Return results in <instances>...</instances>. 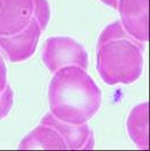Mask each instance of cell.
Segmentation results:
<instances>
[{
	"label": "cell",
	"instance_id": "cell-7",
	"mask_svg": "<svg viewBox=\"0 0 150 151\" xmlns=\"http://www.w3.org/2000/svg\"><path fill=\"white\" fill-rule=\"evenodd\" d=\"M125 31L141 43L149 40V0H118L117 8Z\"/></svg>",
	"mask_w": 150,
	"mask_h": 151
},
{
	"label": "cell",
	"instance_id": "cell-9",
	"mask_svg": "<svg viewBox=\"0 0 150 151\" xmlns=\"http://www.w3.org/2000/svg\"><path fill=\"white\" fill-rule=\"evenodd\" d=\"M14 105V91L8 82V70L0 54V121L11 113Z\"/></svg>",
	"mask_w": 150,
	"mask_h": 151
},
{
	"label": "cell",
	"instance_id": "cell-1",
	"mask_svg": "<svg viewBox=\"0 0 150 151\" xmlns=\"http://www.w3.org/2000/svg\"><path fill=\"white\" fill-rule=\"evenodd\" d=\"M48 97L50 112L57 119L79 126L98 113L103 92L87 69L71 65L53 73Z\"/></svg>",
	"mask_w": 150,
	"mask_h": 151
},
{
	"label": "cell",
	"instance_id": "cell-2",
	"mask_svg": "<svg viewBox=\"0 0 150 151\" xmlns=\"http://www.w3.org/2000/svg\"><path fill=\"white\" fill-rule=\"evenodd\" d=\"M144 45L129 36L119 20L103 28L96 44V69L109 86L133 84L144 66Z\"/></svg>",
	"mask_w": 150,
	"mask_h": 151
},
{
	"label": "cell",
	"instance_id": "cell-6",
	"mask_svg": "<svg viewBox=\"0 0 150 151\" xmlns=\"http://www.w3.org/2000/svg\"><path fill=\"white\" fill-rule=\"evenodd\" d=\"M46 28L48 25L45 23L35 19L23 32L12 37L0 36V50L11 63L27 61L35 54L39 38Z\"/></svg>",
	"mask_w": 150,
	"mask_h": 151
},
{
	"label": "cell",
	"instance_id": "cell-4",
	"mask_svg": "<svg viewBox=\"0 0 150 151\" xmlns=\"http://www.w3.org/2000/svg\"><path fill=\"white\" fill-rule=\"evenodd\" d=\"M35 19L49 25L51 20L49 0H0L1 37H12L23 32Z\"/></svg>",
	"mask_w": 150,
	"mask_h": 151
},
{
	"label": "cell",
	"instance_id": "cell-5",
	"mask_svg": "<svg viewBox=\"0 0 150 151\" xmlns=\"http://www.w3.org/2000/svg\"><path fill=\"white\" fill-rule=\"evenodd\" d=\"M42 61L52 74L65 66H79L83 69L89 67V57L86 47L69 36H52L45 39Z\"/></svg>",
	"mask_w": 150,
	"mask_h": 151
},
{
	"label": "cell",
	"instance_id": "cell-10",
	"mask_svg": "<svg viewBox=\"0 0 150 151\" xmlns=\"http://www.w3.org/2000/svg\"><path fill=\"white\" fill-rule=\"evenodd\" d=\"M100 2H103L104 5H106V6H109V7H111L113 9H115L117 8V1L118 0H100Z\"/></svg>",
	"mask_w": 150,
	"mask_h": 151
},
{
	"label": "cell",
	"instance_id": "cell-8",
	"mask_svg": "<svg viewBox=\"0 0 150 151\" xmlns=\"http://www.w3.org/2000/svg\"><path fill=\"white\" fill-rule=\"evenodd\" d=\"M127 133L140 149H149V103L144 101L135 105L127 116Z\"/></svg>",
	"mask_w": 150,
	"mask_h": 151
},
{
	"label": "cell",
	"instance_id": "cell-3",
	"mask_svg": "<svg viewBox=\"0 0 150 151\" xmlns=\"http://www.w3.org/2000/svg\"><path fill=\"white\" fill-rule=\"evenodd\" d=\"M95 148V135L88 122L74 126L57 119L51 112L44 114L37 127L29 132L17 149L90 150Z\"/></svg>",
	"mask_w": 150,
	"mask_h": 151
}]
</instances>
